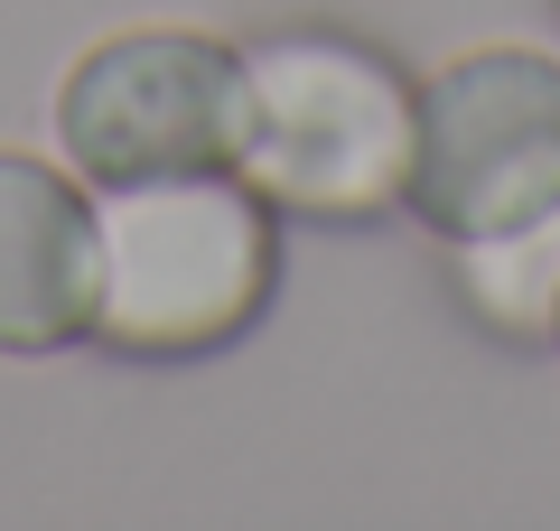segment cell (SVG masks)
I'll list each match as a JSON object with an SVG mask.
<instances>
[{
	"label": "cell",
	"mask_w": 560,
	"mask_h": 531,
	"mask_svg": "<svg viewBox=\"0 0 560 531\" xmlns=\"http://www.w3.org/2000/svg\"><path fill=\"white\" fill-rule=\"evenodd\" d=\"M411 131L420 84L393 57L337 28H280L234 57L224 94V168L261 205L290 215H393L411 197Z\"/></svg>",
	"instance_id": "6da1fadb"
},
{
	"label": "cell",
	"mask_w": 560,
	"mask_h": 531,
	"mask_svg": "<svg viewBox=\"0 0 560 531\" xmlns=\"http://www.w3.org/2000/svg\"><path fill=\"white\" fill-rule=\"evenodd\" d=\"M224 94H234V47H215L206 28H121L66 66L57 150L94 187L224 168Z\"/></svg>",
	"instance_id": "277c9868"
},
{
	"label": "cell",
	"mask_w": 560,
	"mask_h": 531,
	"mask_svg": "<svg viewBox=\"0 0 560 531\" xmlns=\"http://www.w3.org/2000/svg\"><path fill=\"white\" fill-rule=\"evenodd\" d=\"M448 290L504 345H560V205L448 243Z\"/></svg>",
	"instance_id": "8992f818"
},
{
	"label": "cell",
	"mask_w": 560,
	"mask_h": 531,
	"mask_svg": "<svg viewBox=\"0 0 560 531\" xmlns=\"http://www.w3.org/2000/svg\"><path fill=\"white\" fill-rule=\"evenodd\" d=\"M271 205L234 168H168L94 187V317L121 354H206L271 298Z\"/></svg>",
	"instance_id": "7a4b0ae2"
},
{
	"label": "cell",
	"mask_w": 560,
	"mask_h": 531,
	"mask_svg": "<svg viewBox=\"0 0 560 531\" xmlns=\"http://www.w3.org/2000/svg\"><path fill=\"white\" fill-rule=\"evenodd\" d=\"M430 234H495L560 205V57L477 47L420 84L411 197Z\"/></svg>",
	"instance_id": "3957f363"
},
{
	"label": "cell",
	"mask_w": 560,
	"mask_h": 531,
	"mask_svg": "<svg viewBox=\"0 0 560 531\" xmlns=\"http://www.w3.org/2000/svg\"><path fill=\"white\" fill-rule=\"evenodd\" d=\"M94 317V197L0 150V354L75 345Z\"/></svg>",
	"instance_id": "5b68a950"
}]
</instances>
